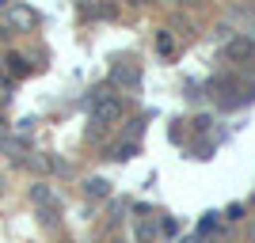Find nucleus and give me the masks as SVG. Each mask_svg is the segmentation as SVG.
<instances>
[{"instance_id":"f03ea898","label":"nucleus","mask_w":255,"mask_h":243,"mask_svg":"<svg viewBox=\"0 0 255 243\" xmlns=\"http://www.w3.org/2000/svg\"><path fill=\"white\" fill-rule=\"evenodd\" d=\"M141 73L137 69H115V84H137Z\"/></svg>"},{"instance_id":"f257e3e1","label":"nucleus","mask_w":255,"mask_h":243,"mask_svg":"<svg viewBox=\"0 0 255 243\" xmlns=\"http://www.w3.org/2000/svg\"><path fill=\"white\" fill-rule=\"evenodd\" d=\"M122 118V103H118L111 91H96V103H92V122L96 126H111Z\"/></svg>"},{"instance_id":"20e7f679","label":"nucleus","mask_w":255,"mask_h":243,"mask_svg":"<svg viewBox=\"0 0 255 243\" xmlns=\"http://www.w3.org/2000/svg\"><path fill=\"white\" fill-rule=\"evenodd\" d=\"M88 190H92V194H107V182L103 179H92V182H88Z\"/></svg>"},{"instance_id":"7ed1b4c3","label":"nucleus","mask_w":255,"mask_h":243,"mask_svg":"<svg viewBox=\"0 0 255 243\" xmlns=\"http://www.w3.org/2000/svg\"><path fill=\"white\" fill-rule=\"evenodd\" d=\"M156 50H160V53H171V50H175V42H171V34H168V31H160V38H156Z\"/></svg>"}]
</instances>
